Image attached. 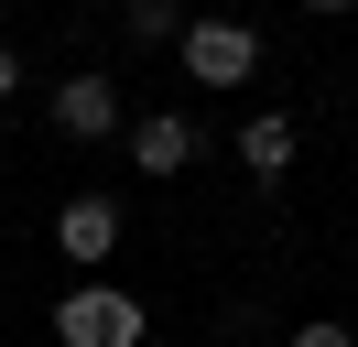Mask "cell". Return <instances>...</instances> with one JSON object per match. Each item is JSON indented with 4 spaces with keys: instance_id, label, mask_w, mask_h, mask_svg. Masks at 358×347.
<instances>
[{
    "instance_id": "1",
    "label": "cell",
    "mask_w": 358,
    "mask_h": 347,
    "mask_svg": "<svg viewBox=\"0 0 358 347\" xmlns=\"http://www.w3.org/2000/svg\"><path fill=\"white\" fill-rule=\"evenodd\" d=\"M152 337V315H141V293H120V282H76V293H55V347H141Z\"/></svg>"
},
{
    "instance_id": "2",
    "label": "cell",
    "mask_w": 358,
    "mask_h": 347,
    "mask_svg": "<svg viewBox=\"0 0 358 347\" xmlns=\"http://www.w3.org/2000/svg\"><path fill=\"white\" fill-rule=\"evenodd\" d=\"M185 76L196 87H250V65H261V33L250 22H228V11H206V22H185Z\"/></svg>"
},
{
    "instance_id": "3",
    "label": "cell",
    "mask_w": 358,
    "mask_h": 347,
    "mask_svg": "<svg viewBox=\"0 0 358 347\" xmlns=\"http://www.w3.org/2000/svg\"><path fill=\"white\" fill-rule=\"evenodd\" d=\"M55 130H66V141H120V76L76 65V76L55 87Z\"/></svg>"
},
{
    "instance_id": "4",
    "label": "cell",
    "mask_w": 358,
    "mask_h": 347,
    "mask_svg": "<svg viewBox=\"0 0 358 347\" xmlns=\"http://www.w3.org/2000/svg\"><path fill=\"white\" fill-rule=\"evenodd\" d=\"M196 163V120L185 108H141L131 120V174H185Z\"/></svg>"
},
{
    "instance_id": "5",
    "label": "cell",
    "mask_w": 358,
    "mask_h": 347,
    "mask_svg": "<svg viewBox=\"0 0 358 347\" xmlns=\"http://www.w3.org/2000/svg\"><path fill=\"white\" fill-rule=\"evenodd\" d=\"M55 250H66V260H109V250H120V195H66Z\"/></svg>"
},
{
    "instance_id": "6",
    "label": "cell",
    "mask_w": 358,
    "mask_h": 347,
    "mask_svg": "<svg viewBox=\"0 0 358 347\" xmlns=\"http://www.w3.org/2000/svg\"><path fill=\"white\" fill-rule=\"evenodd\" d=\"M239 163L261 174V185H282L293 174V108H250L239 120Z\"/></svg>"
},
{
    "instance_id": "7",
    "label": "cell",
    "mask_w": 358,
    "mask_h": 347,
    "mask_svg": "<svg viewBox=\"0 0 358 347\" xmlns=\"http://www.w3.org/2000/svg\"><path fill=\"white\" fill-rule=\"evenodd\" d=\"M120 22H131V43H185V11H174V0H120Z\"/></svg>"
},
{
    "instance_id": "8",
    "label": "cell",
    "mask_w": 358,
    "mask_h": 347,
    "mask_svg": "<svg viewBox=\"0 0 358 347\" xmlns=\"http://www.w3.org/2000/svg\"><path fill=\"white\" fill-rule=\"evenodd\" d=\"M293 347H358V337H348L336 315H304V325H293Z\"/></svg>"
},
{
    "instance_id": "9",
    "label": "cell",
    "mask_w": 358,
    "mask_h": 347,
    "mask_svg": "<svg viewBox=\"0 0 358 347\" xmlns=\"http://www.w3.org/2000/svg\"><path fill=\"white\" fill-rule=\"evenodd\" d=\"M0 98H22V55H11V43H0Z\"/></svg>"
},
{
    "instance_id": "10",
    "label": "cell",
    "mask_w": 358,
    "mask_h": 347,
    "mask_svg": "<svg viewBox=\"0 0 358 347\" xmlns=\"http://www.w3.org/2000/svg\"><path fill=\"white\" fill-rule=\"evenodd\" d=\"M304 11H326V22H336V11H358V0H304Z\"/></svg>"
},
{
    "instance_id": "11",
    "label": "cell",
    "mask_w": 358,
    "mask_h": 347,
    "mask_svg": "<svg viewBox=\"0 0 358 347\" xmlns=\"http://www.w3.org/2000/svg\"><path fill=\"white\" fill-rule=\"evenodd\" d=\"M0 11H11V0H0Z\"/></svg>"
}]
</instances>
